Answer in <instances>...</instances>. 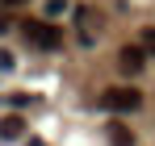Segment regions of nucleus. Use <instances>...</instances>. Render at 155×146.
I'll use <instances>...</instances> for the list:
<instances>
[{"label": "nucleus", "mask_w": 155, "mask_h": 146, "mask_svg": "<svg viewBox=\"0 0 155 146\" xmlns=\"http://www.w3.org/2000/svg\"><path fill=\"white\" fill-rule=\"evenodd\" d=\"M138 104H143L138 88H105L101 92V109H109V113H134Z\"/></svg>", "instance_id": "1"}, {"label": "nucleus", "mask_w": 155, "mask_h": 146, "mask_svg": "<svg viewBox=\"0 0 155 146\" xmlns=\"http://www.w3.org/2000/svg\"><path fill=\"white\" fill-rule=\"evenodd\" d=\"M25 38L38 50H59V46H63V33H59L54 21H25Z\"/></svg>", "instance_id": "2"}, {"label": "nucleus", "mask_w": 155, "mask_h": 146, "mask_svg": "<svg viewBox=\"0 0 155 146\" xmlns=\"http://www.w3.org/2000/svg\"><path fill=\"white\" fill-rule=\"evenodd\" d=\"M143 63H147V50H143V46H122L117 67H122L126 75H138V71H143Z\"/></svg>", "instance_id": "3"}, {"label": "nucleus", "mask_w": 155, "mask_h": 146, "mask_svg": "<svg viewBox=\"0 0 155 146\" xmlns=\"http://www.w3.org/2000/svg\"><path fill=\"white\" fill-rule=\"evenodd\" d=\"M21 134H25V121L21 117H4L0 121V138H21Z\"/></svg>", "instance_id": "4"}, {"label": "nucleus", "mask_w": 155, "mask_h": 146, "mask_svg": "<svg viewBox=\"0 0 155 146\" xmlns=\"http://www.w3.org/2000/svg\"><path fill=\"white\" fill-rule=\"evenodd\" d=\"M109 142H113V146H134V134H130L126 125L113 121V125H109Z\"/></svg>", "instance_id": "5"}, {"label": "nucleus", "mask_w": 155, "mask_h": 146, "mask_svg": "<svg viewBox=\"0 0 155 146\" xmlns=\"http://www.w3.org/2000/svg\"><path fill=\"white\" fill-rule=\"evenodd\" d=\"M138 46L147 50V54H155V29H143V38H138Z\"/></svg>", "instance_id": "6"}, {"label": "nucleus", "mask_w": 155, "mask_h": 146, "mask_svg": "<svg viewBox=\"0 0 155 146\" xmlns=\"http://www.w3.org/2000/svg\"><path fill=\"white\" fill-rule=\"evenodd\" d=\"M63 8H67V0H51V4H46V13H51V17H59Z\"/></svg>", "instance_id": "7"}, {"label": "nucleus", "mask_w": 155, "mask_h": 146, "mask_svg": "<svg viewBox=\"0 0 155 146\" xmlns=\"http://www.w3.org/2000/svg\"><path fill=\"white\" fill-rule=\"evenodd\" d=\"M0 71H13V54L8 50H0Z\"/></svg>", "instance_id": "8"}, {"label": "nucleus", "mask_w": 155, "mask_h": 146, "mask_svg": "<svg viewBox=\"0 0 155 146\" xmlns=\"http://www.w3.org/2000/svg\"><path fill=\"white\" fill-rule=\"evenodd\" d=\"M0 4H8V8H21V4H29V0H0Z\"/></svg>", "instance_id": "9"}]
</instances>
